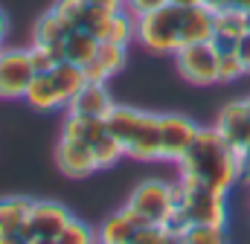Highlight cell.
I'll use <instances>...</instances> for the list:
<instances>
[{"instance_id":"36","label":"cell","mask_w":250,"mask_h":244,"mask_svg":"<svg viewBox=\"0 0 250 244\" xmlns=\"http://www.w3.org/2000/svg\"><path fill=\"white\" fill-rule=\"evenodd\" d=\"M245 105H248V114H250V96H245Z\"/></svg>"},{"instance_id":"14","label":"cell","mask_w":250,"mask_h":244,"mask_svg":"<svg viewBox=\"0 0 250 244\" xmlns=\"http://www.w3.org/2000/svg\"><path fill=\"white\" fill-rule=\"evenodd\" d=\"M125 61H128V47L111 44V41H99L96 56L84 64V76H87V81H102V84H108V81L125 67Z\"/></svg>"},{"instance_id":"25","label":"cell","mask_w":250,"mask_h":244,"mask_svg":"<svg viewBox=\"0 0 250 244\" xmlns=\"http://www.w3.org/2000/svg\"><path fill=\"white\" fill-rule=\"evenodd\" d=\"M245 76H248L245 64L236 56V50L233 53H218V84H233V81H239Z\"/></svg>"},{"instance_id":"4","label":"cell","mask_w":250,"mask_h":244,"mask_svg":"<svg viewBox=\"0 0 250 244\" xmlns=\"http://www.w3.org/2000/svg\"><path fill=\"white\" fill-rule=\"evenodd\" d=\"M137 44L154 56H175L184 47V9L166 3L137 18Z\"/></svg>"},{"instance_id":"1","label":"cell","mask_w":250,"mask_h":244,"mask_svg":"<svg viewBox=\"0 0 250 244\" xmlns=\"http://www.w3.org/2000/svg\"><path fill=\"white\" fill-rule=\"evenodd\" d=\"M181 178L212 186L218 192H233L242 183V157L239 151L212 128H201L189 151L178 160Z\"/></svg>"},{"instance_id":"17","label":"cell","mask_w":250,"mask_h":244,"mask_svg":"<svg viewBox=\"0 0 250 244\" xmlns=\"http://www.w3.org/2000/svg\"><path fill=\"white\" fill-rule=\"evenodd\" d=\"M148 221L146 218H140L128 203H125L120 212H114V215H108L105 221H102V227H99V233H96V239L105 244H134V236H137V230L140 227H146Z\"/></svg>"},{"instance_id":"10","label":"cell","mask_w":250,"mask_h":244,"mask_svg":"<svg viewBox=\"0 0 250 244\" xmlns=\"http://www.w3.org/2000/svg\"><path fill=\"white\" fill-rule=\"evenodd\" d=\"M70 218H73L70 209L59 201H35L32 212H29V224H26V242L29 244L56 242Z\"/></svg>"},{"instance_id":"9","label":"cell","mask_w":250,"mask_h":244,"mask_svg":"<svg viewBox=\"0 0 250 244\" xmlns=\"http://www.w3.org/2000/svg\"><path fill=\"white\" fill-rule=\"evenodd\" d=\"M201 125L184 114H160V160L178 163L195 142Z\"/></svg>"},{"instance_id":"8","label":"cell","mask_w":250,"mask_h":244,"mask_svg":"<svg viewBox=\"0 0 250 244\" xmlns=\"http://www.w3.org/2000/svg\"><path fill=\"white\" fill-rule=\"evenodd\" d=\"M35 79L29 47L26 50H0V99L15 102L26 96L29 81Z\"/></svg>"},{"instance_id":"13","label":"cell","mask_w":250,"mask_h":244,"mask_svg":"<svg viewBox=\"0 0 250 244\" xmlns=\"http://www.w3.org/2000/svg\"><path fill=\"white\" fill-rule=\"evenodd\" d=\"M56 166L67 178H90L93 172H99L93 148L84 142H76V140H64V137L56 145Z\"/></svg>"},{"instance_id":"33","label":"cell","mask_w":250,"mask_h":244,"mask_svg":"<svg viewBox=\"0 0 250 244\" xmlns=\"http://www.w3.org/2000/svg\"><path fill=\"white\" fill-rule=\"evenodd\" d=\"M6 32H9V20H6V15L0 12V47H3V38H6Z\"/></svg>"},{"instance_id":"21","label":"cell","mask_w":250,"mask_h":244,"mask_svg":"<svg viewBox=\"0 0 250 244\" xmlns=\"http://www.w3.org/2000/svg\"><path fill=\"white\" fill-rule=\"evenodd\" d=\"M96 47H99V38L87 29H70L67 38H64L62 47V61H73V64H87V61L96 56Z\"/></svg>"},{"instance_id":"18","label":"cell","mask_w":250,"mask_h":244,"mask_svg":"<svg viewBox=\"0 0 250 244\" xmlns=\"http://www.w3.org/2000/svg\"><path fill=\"white\" fill-rule=\"evenodd\" d=\"M93 35H96L99 41H111V44L128 47L131 41H137V18H131L125 9H120V12L108 15V18L96 26Z\"/></svg>"},{"instance_id":"16","label":"cell","mask_w":250,"mask_h":244,"mask_svg":"<svg viewBox=\"0 0 250 244\" xmlns=\"http://www.w3.org/2000/svg\"><path fill=\"white\" fill-rule=\"evenodd\" d=\"M245 35H248V12H242V9H224V12H215L212 44H215L218 53H233Z\"/></svg>"},{"instance_id":"15","label":"cell","mask_w":250,"mask_h":244,"mask_svg":"<svg viewBox=\"0 0 250 244\" xmlns=\"http://www.w3.org/2000/svg\"><path fill=\"white\" fill-rule=\"evenodd\" d=\"M111 108H114V99L108 93V84H102V81H84L82 90L67 102V114L96 117V120H105Z\"/></svg>"},{"instance_id":"19","label":"cell","mask_w":250,"mask_h":244,"mask_svg":"<svg viewBox=\"0 0 250 244\" xmlns=\"http://www.w3.org/2000/svg\"><path fill=\"white\" fill-rule=\"evenodd\" d=\"M67 23H64L62 18L50 9L47 15H41L38 18V23H35V32H32V44H41V47H47V50H53L59 61H62V47H64V38H67Z\"/></svg>"},{"instance_id":"34","label":"cell","mask_w":250,"mask_h":244,"mask_svg":"<svg viewBox=\"0 0 250 244\" xmlns=\"http://www.w3.org/2000/svg\"><path fill=\"white\" fill-rule=\"evenodd\" d=\"M172 6H181V9H189V6H201V0H169Z\"/></svg>"},{"instance_id":"23","label":"cell","mask_w":250,"mask_h":244,"mask_svg":"<svg viewBox=\"0 0 250 244\" xmlns=\"http://www.w3.org/2000/svg\"><path fill=\"white\" fill-rule=\"evenodd\" d=\"M96 242V230L90 224H84L82 218H70L64 224V230L59 233L56 244H90Z\"/></svg>"},{"instance_id":"37","label":"cell","mask_w":250,"mask_h":244,"mask_svg":"<svg viewBox=\"0 0 250 244\" xmlns=\"http://www.w3.org/2000/svg\"><path fill=\"white\" fill-rule=\"evenodd\" d=\"M248 35H250V12H248Z\"/></svg>"},{"instance_id":"6","label":"cell","mask_w":250,"mask_h":244,"mask_svg":"<svg viewBox=\"0 0 250 244\" xmlns=\"http://www.w3.org/2000/svg\"><path fill=\"white\" fill-rule=\"evenodd\" d=\"M125 203L148 224H166L169 215L175 212V206L181 203V186H178V181L169 183L160 178H151V181L140 183Z\"/></svg>"},{"instance_id":"31","label":"cell","mask_w":250,"mask_h":244,"mask_svg":"<svg viewBox=\"0 0 250 244\" xmlns=\"http://www.w3.org/2000/svg\"><path fill=\"white\" fill-rule=\"evenodd\" d=\"M239 157H242V183L250 186V142L239 151Z\"/></svg>"},{"instance_id":"24","label":"cell","mask_w":250,"mask_h":244,"mask_svg":"<svg viewBox=\"0 0 250 244\" xmlns=\"http://www.w3.org/2000/svg\"><path fill=\"white\" fill-rule=\"evenodd\" d=\"M184 242H189V244L227 242V227H215V224H192L187 233H184Z\"/></svg>"},{"instance_id":"38","label":"cell","mask_w":250,"mask_h":244,"mask_svg":"<svg viewBox=\"0 0 250 244\" xmlns=\"http://www.w3.org/2000/svg\"><path fill=\"white\" fill-rule=\"evenodd\" d=\"M0 50H3V47H0Z\"/></svg>"},{"instance_id":"12","label":"cell","mask_w":250,"mask_h":244,"mask_svg":"<svg viewBox=\"0 0 250 244\" xmlns=\"http://www.w3.org/2000/svg\"><path fill=\"white\" fill-rule=\"evenodd\" d=\"M215 131H218L236 151H242V148L248 145L250 142V114H248L245 99H233V102H227V105L218 111V117H215Z\"/></svg>"},{"instance_id":"30","label":"cell","mask_w":250,"mask_h":244,"mask_svg":"<svg viewBox=\"0 0 250 244\" xmlns=\"http://www.w3.org/2000/svg\"><path fill=\"white\" fill-rule=\"evenodd\" d=\"M236 56L242 59V64H245V73L250 76V35H245V38L239 41V47H236Z\"/></svg>"},{"instance_id":"35","label":"cell","mask_w":250,"mask_h":244,"mask_svg":"<svg viewBox=\"0 0 250 244\" xmlns=\"http://www.w3.org/2000/svg\"><path fill=\"white\" fill-rule=\"evenodd\" d=\"M233 9H242V12H250V0H233Z\"/></svg>"},{"instance_id":"26","label":"cell","mask_w":250,"mask_h":244,"mask_svg":"<svg viewBox=\"0 0 250 244\" xmlns=\"http://www.w3.org/2000/svg\"><path fill=\"white\" fill-rule=\"evenodd\" d=\"M160 242H175L172 233L166 230V224H146L134 236V244H160Z\"/></svg>"},{"instance_id":"11","label":"cell","mask_w":250,"mask_h":244,"mask_svg":"<svg viewBox=\"0 0 250 244\" xmlns=\"http://www.w3.org/2000/svg\"><path fill=\"white\" fill-rule=\"evenodd\" d=\"M32 198H0V244L26 242Z\"/></svg>"},{"instance_id":"5","label":"cell","mask_w":250,"mask_h":244,"mask_svg":"<svg viewBox=\"0 0 250 244\" xmlns=\"http://www.w3.org/2000/svg\"><path fill=\"white\" fill-rule=\"evenodd\" d=\"M178 186H181V209L189 218V224L227 227V218H230L227 192H218L212 186H204L189 178H178Z\"/></svg>"},{"instance_id":"29","label":"cell","mask_w":250,"mask_h":244,"mask_svg":"<svg viewBox=\"0 0 250 244\" xmlns=\"http://www.w3.org/2000/svg\"><path fill=\"white\" fill-rule=\"evenodd\" d=\"M93 9H99V12H105V15H114V12H120L123 9V0H87Z\"/></svg>"},{"instance_id":"28","label":"cell","mask_w":250,"mask_h":244,"mask_svg":"<svg viewBox=\"0 0 250 244\" xmlns=\"http://www.w3.org/2000/svg\"><path fill=\"white\" fill-rule=\"evenodd\" d=\"M169 0H123V9L131 18H143V15H148V12H154V9H160Z\"/></svg>"},{"instance_id":"20","label":"cell","mask_w":250,"mask_h":244,"mask_svg":"<svg viewBox=\"0 0 250 244\" xmlns=\"http://www.w3.org/2000/svg\"><path fill=\"white\" fill-rule=\"evenodd\" d=\"M102 134H108V125H105V120H96V117L67 114V120L62 125L64 140H76V142H84V145H93Z\"/></svg>"},{"instance_id":"32","label":"cell","mask_w":250,"mask_h":244,"mask_svg":"<svg viewBox=\"0 0 250 244\" xmlns=\"http://www.w3.org/2000/svg\"><path fill=\"white\" fill-rule=\"evenodd\" d=\"M209 12H224V9H233V0H201Z\"/></svg>"},{"instance_id":"2","label":"cell","mask_w":250,"mask_h":244,"mask_svg":"<svg viewBox=\"0 0 250 244\" xmlns=\"http://www.w3.org/2000/svg\"><path fill=\"white\" fill-rule=\"evenodd\" d=\"M105 125L123 145L125 157L143 160V163L160 160V114L114 105L105 117Z\"/></svg>"},{"instance_id":"27","label":"cell","mask_w":250,"mask_h":244,"mask_svg":"<svg viewBox=\"0 0 250 244\" xmlns=\"http://www.w3.org/2000/svg\"><path fill=\"white\" fill-rule=\"evenodd\" d=\"M29 61H32V70H35V73H47V70H53V67L59 64V56H56L53 50L41 47V44H32V47H29Z\"/></svg>"},{"instance_id":"3","label":"cell","mask_w":250,"mask_h":244,"mask_svg":"<svg viewBox=\"0 0 250 244\" xmlns=\"http://www.w3.org/2000/svg\"><path fill=\"white\" fill-rule=\"evenodd\" d=\"M84 81H87V76H84L82 64L59 61L53 70L35 73V79L26 87L23 102L35 111H59V108H67V102L82 90Z\"/></svg>"},{"instance_id":"22","label":"cell","mask_w":250,"mask_h":244,"mask_svg":"<svg viewBox=\"0 0 250 244\" xmlns=\"http://www.w3.org/2000/svg\"><path fill=\"white\" fill-rule=\"evenodd\" d=\"M93 157H96V166H99V172H105V169H114L120 160L125 157V151H123V145L117 142V137L108 131V134H102L93 145Z\"/></svg>"},{"instance_id":"7","label":"cell","mask_w":250,"mask_h":244,"mask_svg":"<svg viewBox=\"0 0 250 244\" xmlns=\"http://www.w3.org/2000/svg\"><path fill=\"white\" fill-rule=\"evenodd\" d=\"M175 67L184 76V81L207 87V84H218V50L212 41H198L181 47L175 56Z\"/></svg>"}]
</instances>
